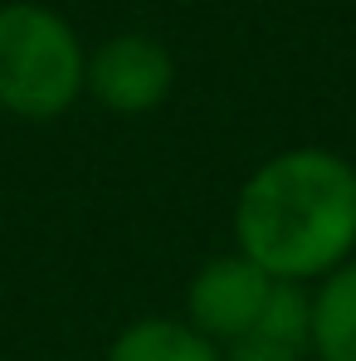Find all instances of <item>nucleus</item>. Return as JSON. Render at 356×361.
Returning <instances> with one entry per match:
<instances>
[{
	"mask_svg": "<svg viewBox=\"0 0 356 361\" xmlns=\"http://www.w3.org/2000/svg\"><path fill=\"white\" fill-rule=\"evenodd\" d=\"M254 337H269V342H283V347L307 352V337H312V298H307V288H302V283L274 279Z\"/></svg>",
	"mask_w": 356,
	"mask_h": 361,
	"instance_id": "7",
	"label": "nucleus"
},
{
	"mask_svg": "<svg viewBox=\"0 0 356 361\" xmlns=\"http://www.w3.org/2000/svg\"><path fill=\"white\" fill-rule=\"evenodd\" d=\"M220 361H307V352L269 342V337H239L230 342V352H220Z\"/></svg>",
	"mask_w": 356,
	"mask_h": 361,
	"instance_id": "8",
	"label": "nucleus"
},
{
	"mask_svg": "<svg viewBox=\"0 0 356 361\" xmlns=\"http://www.w3.org/2000/svg\"><path fill=\"white\" fill-rule=\"evenodd\" d=\"M317 361H356V259L337 264L312 293V337Z\"/></svg>",
	"mask_w": 356,
	"mask_h": 361,
	"instance_id": "5",
	"label": "nucleus"
},
{
	"mask_svg": "<svg viewBox=\"0 0 356 361\" xmlns=\"http://www.w3.org/2000/svg\"><path fill=\"white\" fill-rule=\"evenodd\" d=\"M171 83H176V63L152 35H113L108 44L93 49L83 73V88L122 118L161 108L171 98Z\"/></svg>",
	"mask_w": 356,
	"mask_h": 361,
	"instance_id": "3",
	"label": "nucleus"
},
{
	"mask_svg": "<svg viewBox=\"0 0 356 361\" xmlns=\"http://www.w3.org/2000/svg\"><path fill=\"white\" fill-rule=\"evenodd\" d=\"M235 240L269 279H327L356 249V166L327 147L269 157L235 200Z\"/></svg>",
	"mask_w": 356,
	"mask_h": 361,
	"instance_id": "1",
	"label": "nucleus"
},
{
	"mask_svg": "<svg viewBox=\"0 0 356 361\" xmlns=\"http://www.w3.org/2000/svg\"><path fill=\"white\" fill-rule=\"evenodd\" d=\"M83 44L68 20L44 5H0V108L25 122H49L83 93Z\"/></svg>",
	"mask_w": 356,
	"mask_h": 361,
	"instance_id": "2",
	"label": "nucleus"
},
{
	"mask_svg": "<svg viewBox=\"0 0 356 361\" xmlns=\"http://www.w3.org/2000/svg\"><path fill=\"white\" fill-rule=\"evenodd\" d=\"M269 288H274V279L259 264H249L244 254H220V259H210L190 279V288H185V322L200 337H210V342L254 337Z\"/></svg>",
	"mask_w": 356,
	"mask_h": 361,
	"instance_id": "4",
	"label": "nucleus"
},
{
	"mask_svg": "<svg viewBox=\"0 0 356 361\" xmlns=\"http://www.w3.org/2000/svg\"><path fill=\"white\" fill-rule=\"evenodd\" d=\"M108 361H220V347L210 337H200L190 322L142 317L113 337Z\"/></svg>",
	"mask_w": 356,
	"mask_h": 361,
	"instance_id": "6",
	"label": "nucleus"
}]
</instances>
